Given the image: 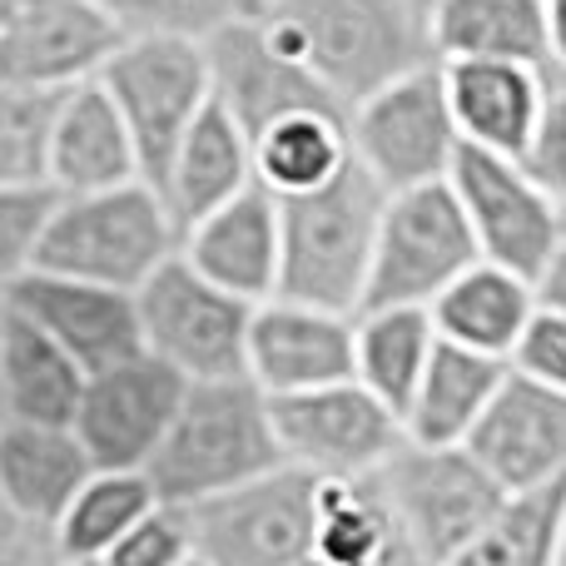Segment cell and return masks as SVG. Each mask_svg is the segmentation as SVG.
Here are the masks:
<instances>
[{"mask_svg": "<svg viewBox=\"0 0 566 566\" xmlns=\"http://www.w3.org/2000/svg\"><path fill=\"white\" fill-rule=\"evenodd\" d=\"M264 25L343 109L432 65L428 15L412 0H274Z\"/></svg>", "mask_w": 566, "mask_h": 566, "instance_id": "6da1fadb", "label": "cell"}, {"mask_svg": "<svg viewBox=\"0 0 566 566\" xmlns=\"http://www.w3.org/2000/svg\"><path fill=\"white\" fill-rule=\"evenodd\" d=\"M283 468L269 398L249 378L185 382L159 452L149 458L145 478L165 507H199L209 497L244 488Z\"/></svg>", "mask_w": 566, "mask_h": 566, "instance_id": "7a4b0ae2", "label": "cell"}, {"mask_svg": "<svg viewBox=\"0 0 566 566\" xmlns=\"http://www.w3.org/2000/svg\"><path fill=\"white\" fill-rule=\"evenodd\" d=\"M382 195L358 165L308 195L279 199V293L328 313H358L378 244Z\"/></svg>", "mask_w": 566, "mask_h": 566, "instance_id": "3957f363", "label": "cell"}, {"mask_svg": "<svg viewBox=\"0 0 566 566\" xmlns=\"http://www.w3.org/2000/svg\"><path fill=\"white\" fill-rule=\"evenodd\" d=\"M179 254V224L155 185L129 179L95 195H55L30 269L135 293Z\"/></svg>", "mask_w": 566, "mask_h": 566, "instance_id": "277c9868", "label": "cell"}, {"mask_svg": "<svg viewBox=\"0 0 566 566\" xmlns=\"http://www.w3.org/2000/svg\"><path fill=\"white\" fill-rule=\"evenodd\" d=\"M462 139L452 125L442 70L418 65L348 109V155L382 195L448 185Z\"/></svg>", "mask_w": 566, "mask_h": 566, "instance_id": "5b68a950", "label": "cell"}, {"mask_svg": "<svg viewBox=\"0 0 566 566\" xmlns=\"http://www.w3.org/2000/svg\"><path fill=\"white\" fill-rule=\"evenodd\" d=\"M139 348L175 368L185 382L244 378V343L254 303L224 293L175 254L135 289Z\"/></svg>", "mask_w": 566, "mask_h": 566, "instance_id": "8992f818", "label": "cell"}, {"mask_svg": "<svg viewBox=\"0 0 566 566\" xmlns=\"http://www.w3.org/2000/svg\"><path fill=\"white\" fill-rule=\"evenodd\" d=\"M95 80L109 95V105L119 109V119H125L145 185H159L179 139L189 135L199 109L214 99L205 45H185V40H119L115 55L99 65Z\"/></svg>", "mask_w": 566, "mask_h": 566, "instance_id": "52a82bcc", "label": "cell"}, {"mask_svg": "<svg viewBox=\"0 0 566 566\" xmlns=\"http://www.w3.org/2000/svg\"><path fill=\"white\" fill-rule=\"evenodd\" d=\"M478 259L472 229L462 219L448 185H422L388 195L373 244L368 289L363 308H428L458 274H468Z\"/></svg>", "mask_w": 566, "mask_h": 566, "instance_id": "ba28073f", "label": "cell"}, {"mask_svg": "<svg viewBox=\"0 0 566 566\" xmlns=\"http://www.w3.org/2000/svg\"><path fill=\"white\" fill-rule=\"evenodd\" d=\"M448 189L458 199L462 219H468L482 264H497L507 274L537 283L547 259L566 239V209L537 185L527 159L458 149Z\"/></svg>", "mask_w": 566, "mask_h": 566, "instance_id": "9c48e42d", "label": "cell"}, {"mask_svg": "<svg viewBox=\"0 0 566 566\" xmlns=\"http://www.w3.org/2000/svg\"><path fill=\"white\" fill-rule=\"evenodd\" d=\"M205 566H308L318 527V478L274 468L269 478L185 512Z\"/></svg>", "mask_w": 566, "mask_h": 566, "instance_id": "30bf717a", "label": "cell"}, {"mask_svg": "<svg viewBox=\"0 0 566 566\" xmlns=\"http://www.w3.org/2000/svg\"><path fill=\"white\" fill-rule=\"evenodd\" d=\"M269 422H274L283 468H298L318 482L373 478L408 442L398 412H388L353 378L269 398Z\"/></svg>", "mask_w": 566, "mask_h": 566, "instance_id": "8fae6325", "label": "cell"}, {"mask_svg": "<svg viewBox=\"0 0 566 566\" xmlns=\"http://www.w3.org/2000/svg\"><path fill=\"white\" fill-rule=\"evenodd\" d=\"M373 478H378L398 527L418 542V552L432 566H442L452 552L468 547L482 532V522L507 502V492L492 482V472L468 448L402 442Z\"/></svg>", "mask_w": 566, "mask_h": 566, "instance_id": "7c38bea8", "label": "cell"}, {"mask_svg": "<svg viewBox=\"0 0 566 566\" xmlns=\"http://www.w3.org/2000/svg\"><path fill=\"white\" fill-rule=\"evenodd\" d=\"M179 398L185 378L149 353H135L115 368L90 373L70 432L95 472H145L175 422Z\"/></svg>", "mask_w": 566, "mask_h": 566, "instance_id": "4fadbf2b", "label": "cell"}, {"mask_svg": "<svg viewBox=\"0 0 566 566\" xmlns=\"http://www.w3.org/2000/svg\"><path fill=\"white\" fill-rule=\"evenodd\" d=\"M205 60H209V90H214V99L234 115V125L249 135V145H254L269 125H279V119H289V115H308V109L348 115V109L313 80V70L279 45L274 30L264 25V15L219 30L205 45Z\"/></svg>", "mask_w": 566, "mask_h": 566, "instance_id": "5bb4252c", "label": "cell"}, {"mask_svg": "<svg viewBox=\"0 0 566 566\" xmlns=\"http://www.w3.org/2000/svg\"><path fill=\"white\" fill-rule=\"evenodd\" d=\"M119 40L125 35L95 0H20L0 30V85L65 95L99 75Z\"/></svg>", "mask_w": 566, "mask_h": 566, "instance_id": "9a60e30c", "label": "cell"}, {"mask_svg": "<svg viewBox=\"0 0 566 566\" xmlns=\"http://www.w3.org/2000/svg\"><path fill=\"white\" fill-rule=\"evenodd\" d=\"M6 303L15 318H25L30 328L45 333L65 358H75L80 368H85V378L99 368H115V363L135 358V353H145L139 348L135 293L25 269V274L6 289Z\"/></svg>", "mask_w": 566, "mask_h": 566, "instance_id": "2e32d148", "label": "cell"}, {"mask_svg": "<svg viewBox=\"0 0 566 566\" xmlns=\"http://www.w3.org/2000/svg\"><path fill=\"white\" fill-rule=\"evenodd\" d=\"M244 378L264 398L313 392L353 378V313H328L313 303L264 298L254 303L244 343Z\"/></svg>", "mask_w": 566, "mask_h": 566, "instance_id": "e0dca14e", "label": "cell"}, {"mask_svg": "<svg viewBox=\"0 0 566 566\" xmlns=\"http://www.w3.org/2000/svg\"><path fill=\"white\" fill-rule=\"evenodd\" d=\"M502 492H537L566 482V398L507 368L497 398L462 442Z\"/></svg>", "mask_w": 566, "mask_h": 566, "instance_id": "ac0fdd59", "label": "cell"}, {"mask_svg": "<svg viewBox=\"0 0 566 566\" xmlns=\"http://www.w3.org/2000/svg\"><path fill=\"white\" fill-rule=\"evenodd\" d=\"M462 149L527 159L547 115L552 75L512 60H438Z\"/></svg>", "mask_w": 566, "mask_h": 566, "instance_id": "d6986e66", "label": "cell"}, {"mask_svg": "<svg viewBox=\"0 0 566 566\" xmlns=\"http://www.w3.org/2000/svg\"><path fill=\"white\" fill-rule=\"evenodd\" d=\"M179 254L209 283L244 303L279 293V199L264 185H249L214 214L179 234Z\"/></svg>", "mask_w": 566, "mask_h": 566, "instance_id": "ffe728a7", "label": "cell"}, {"mask_svg": "<svg viewBox=\"0 0 566 566\" xmlns=\"http://www.w3.org/2000/svg\"><path fill=\"white\" fill-rule=\"evenodd\" d=\"M129 179L145 175H139L125 119L99 90V80L65 90L45 145V189L50 195H95V189H115Z\"/></svg>", "mask_w": 566, "mask_h": 566, "instance_id": "44dd1931", "label": "cell"}, {"mask_svg": "<svg viewBox=\"0 0 566 566\" xmlns=\"http://www.w3.org/2000/svg\"><path fill=\"white\" fill-rule=\"evenodd\" d=\"M90 458L70 428L50 422H0V512L20 527L45 532L60 522L80 482L90 478Z\"/></svg>", "mask_w": 566, "mask_h": 566, "instance_id": "7402d4cb", "label": "cell"}, {"mask_svg": "<svg viewBox=\"0 0 566 566\" xmlns=\"http://www.w3.org/2000/svg\"><path fill=\"white\" fill-rule=\"evenodd\" d=\"M249 185H254V145L234 125V115L219 99H209L199 109V119L189 125V135L179 139L175 159L165 165L155 189L165 199V209L175 214L179 234H185L189 224L214 214L219 205L244 195Z\"/></svg>", "mask_w": 566, "mask_h": 566, "instance_id": "603a6c76", "label": "cell"}, {"mask_svg": "<svg viewBox=\"0 0 566 566\" xmlns=\"http://www.w3.org/2000/svg\"><path fill=\"white\" fill-rule=\"evenodd\" d=\"M502 378H507L502 358L438 338L408 408H402V438L418 448H462L482 422L488 402L497 398Z\"/></svg>", "mask_w": 566, "mask_h": 566, "instance_id": "cb8c5ba5", "label": "cell"}, {"mask_svg": "<svg viewBox=\"0 0 566 566\" xmlns=\"http://www.w3.org/2000/svg\"><path fill=\"white\" fill-rule=\"evenodd\" d=\"M532 313H537L532 283L497 264H472L468 274H458L428 303L432 333L442 343H458V348L488 353V358H502V363L522 343Z\"/></svg>", "mask_w": 566, "mask_h": 566, "instance_id": "d4e9b609", "label": "cell"}, {"mask_svg": "<svg viewBox=\"0 0 566 566\" xmlns=\"http://www.w3.org/2000/svg\"><path fill=\"white\" fill-rule=\"evenodd\" d=\"M432 60H512L547 70V10L542 0H432Z\"/></svg>", "mask_w": 566, "mask_h": 566, "instance_id": "484cf974", "label": "cell"}, {"mask_svg": "<svg viewBox=\"0 0 566 566\" xmlns=\"http://www.w3.org/2000/svg\"><path fill=\"white\" fill-rule=\"evenodd\" d=\"M85 368L55 348L40 328L15 318L6 303V333H0V422H50L70 428L85 392Z\"/></svg>", "mask_w": 566, "mask_h": 566, "instance_id": "4316f807", "label": "cell"}, {"mask_svg": "<svg viewBox=\"0 0 566 566\" xmlns=\"http://www.w3.org/2000/svg\"><path fill=\"white\" fill-rule=\"evenodd\" d=\"M432 318L428 308H368L353 313V382L368 388L388 412L408 408L422 368L432 358Z\"/></svg>", "mask_w": 566, "mask_h": 566, "instance_id": "83f0119b", "label": "cell"}, {"mask_svg": "<svg viewBox=\"0 0 566 566\" xmlns=\"http://www.w3.org/2000/svg\"><path fill=\"white\" fill-rule=\"evenodd\" d=\"M348 165V115H328V109L289 115L254 139V185H264L274 199L308 195Z\"/></svg>", "mask_w": 566, "mask_h": 566, "instance_id": "f1b7e54d", "label": "cell"}, {"mask_svg": "<svg viewBox=\"0 0 566 566\" xmlns=\"http://www.w3.org/2000/svg\"><path fill=\"white\" fill-rule=\"evenodd\" d=\"M566 532V482L537 492H512L482 532L442 566H557Z\"/></svg>", "mask_w": 566, "mask_h": 566, "instance_id": "f546056e", "label": "cell"}, {"mask_svg": "<svg viewBox=\"0 0 566 566\" xmlns=\"http://www.w3.org/2000/svg\"><path fill=\"white\" fill-rule=\"evenodd\" d=\"M155 488L145 472H90L60 522L50 527L60 562H105V552L155 507Z\"/></svg>", "mask_w": 566, "mask_h": 566, "instance_id": "4dcf8cb0", "label": "cell"}, {"mask_svg": "<svg viewBox=\"0 0 566 566\" xmlns=\"http://www.w3.org/2000/svg\"><path fill=\"white\" fill-rule=\"evenodd\" d=\"M125 40H185L209 45L219 30L264 15L274 0H95Z\"/></svg>", "mask_w": 566, "mask_h": 566, "instance_id": "1f68e13d", "label": "cell"}, {"mask_svg": "<svg viewBox=\"0 0 566 566\" xmlns=\"http://www.w3.org/2000/svg\"><path fill=\"white\" fill-rule=\"evenodd\" d=\"M60 95L0 85V189H45V145Z\"/></svg>", "mask_w": 566, "mask_h": 566, "instance_id": "d6a6232c", "label": "cell"}, {"mask_svg": "<svg viewBox=\"0 0 566 566\" xmlns=\"http://www.w3.org/2000/svg\"><path fill=\"white\" fill-rule=\"evenodd\" d=\"M189 557H195V532H189L185 507L155 502V507L105 552L99 566H185Z\"/></svg>", "mask_w": 566, "mask_h": 566, "instance_id": "836d02e7", "label": "cell"}, {"mask_svg": "<svg viewBox=\"0 0 566 566\" xmlns=\"http://www.w3.org/2000/svg\"><path fill=\"white\" fill-rule=\"evenodd\" d=\"M50 205H55L50 189H0V289H10L30 269Z\"/></svg>", "mask_w": 566, "mask_h": 566, "instance_id": "e575fe53", "label": "cell"}, {"mask_svg": "<svg viewBox=\"0 0 566 566\" xmlns=\"http://www.w3.org/2000/svg\"><path fill=\"white\" fill-rule=\"evenodd\" d=\"M507 368L566 398V323L537 308L527 323V333H522V343L512 348Z\"/></svg>", "mask_w": 566, "mask_h": 566, "instance_id": "d590c367", "label": "cell"}, {"mask_svg": "<svg viewBox=\"0 0 566 566\" xmlns=\"http://www.w3.org/2000/svg\"><path fill=\"white\" fill-rule=\"evenodd\" d=\"M527 169L537 175V185L566 209V80H552L547 115H542L537 145L527 155Z\"/></svg>", "mask_w": 566, "mask_h": 566, "instance_id": "8d00e7d4", "label": "cell"}, {"mask_svg": "<svg viewBox=\"0 0 566 566\" xmlns=\"http://www.w3.org/2000/svg\"><path fill=\"white\" fill-rule=\"evenodd\" d=\"M532 293H537V308H542V313H552V318L566 323V239H562L557 254L547 259V269L537 274Z\"/></svg>", "mask_w": 566, "mask_h": 566, "instance_id": "74e56055", "label": "cell"}, {"mask_svg": "<svg viewBox=\"0 0 566 566\" xmlns=\"http://www.w3.org/2000/svg\"><path fill=\"white\" fill-rule=\"evenodd\" d=\"M547 10V75L566 80V0H542Z\"/></svg>", "mask_w": 566, "mask_h": 566, "instance_id": "f35d334b", "label": "cell"}, {"mask_svg": "<svg viewBox=\"0 0 566 566\" xmlns=\"http://www.w3.org/2000/svg\"><path fill=\"white\" fill-rule=\"evenodd\" d=\"M15 10H20V0H0V30L10 25V15H15Z\"/></svg>", "mask_w": 566, "mask_h": 566, "instance_id": "ab89813d", "label": "cell"}, {"mask_svg": "<svg viewBox=\"0 0 566 566\" xmlns=\"http://www.w3.org/2000/svg\"><path fill=\"white\" fill-rule=\"evenodd\" d=\"M0 333H6V289H0Z\"/></svg>", "mask_w": 566, "mask_h": 566, "instance_id": "60d3db41", "label": "cell"}, {"mask_svg": "<svg viewBox=\"0 0 566 566\" xmlns=\"http://www.w3.org/2000/svg\"><path fill=\"white\" fill-rule=\"evenodd\" d=\"M412 6H418V10H422V15H428V6H432V0H412Z\"/></svg>", "mask_w": 566, "mask_h": 566, "instance_id": "b9f144b4", "label": "cell"}, {"mask_svg": "<svg viewBox=\"0 0 566 566\" xmlns=\"http://www.w3.org/2000/svg\"><path fill=\"white\" fill-rule=\"evenodd\" d=\"M60 566H99V562H60Z\"/></svg>", "mask_w": 566, "mask_h": 566, "instance_id": "7bdbcfd3", "label": "cell"}, {"mask_svg": "<svg viewBox=\"0 0 566 566\" xmlns=\"http://www.w3.org/2000/svg\"><path fill=\"white\" fill-rule=\"evenodd\" d=\"M557 566H566V532H562V562Z\"/></svg>", "mask_w": 566, "mask_h": 566, "instance_id": "ee69618b", "label": "cell"}, {"mask_svg": "<svg viewBox=\"0 0 566 566\" xmlns=\"http://www.w3.org/2000/svg\"><path fill=\"white\" fill-rule=\"evenodd\" d=\"M185 566H205V562H199V557H189V562H185Z\"/></svg>", "mask_w": 566, "mask_h": 566, "instance_id": "f6af8a7d", "label": "cell"}]
</instances>
